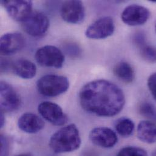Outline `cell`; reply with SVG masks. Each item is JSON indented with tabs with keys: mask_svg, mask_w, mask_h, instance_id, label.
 Here are the masks:
<instances>
[{
	"mask_svg": "<svg viewBox=\"0 0 156 156\" xmlns=\"http://www.w3.org/2000/svg\"><path fill=\"white\" fill-rule=\"evenodd\" d=\"M79 99L84 110L100 117L117 115L125 104L123 90L117 85L105 80L86 84L80 90Z\"/></svg>",
	"mask_w": 156,
	"mask_h": 156,
	"instance_id": "1",
	"label": "cell"
},
{
	"mask_svg": "<svg viewBox=\"0 0 156 156\" xmlns=\"http://www.w3.org/2000/svg\"><path fill=\"white\" fill-rule=\"evenodd\" d=\"M81 140L75 124L64 126L55 133L49 140V147L56 154L70 153L80 148Z\"/></svg>",
	"mask_w": 156,
	"mask_h": 156,
	"instance_id": "2",
	"label": "cell"
},
{
	"mask_svg": "<svg viewBox=\"0 0 156 156\" xmlns=\"http://www.w3.org/2000/svg\"><path fill=\"white\" fill-rule=\"evenodd\" d=\"M39 93L46 97H56L66 92L69 87L67 77L58 75H46L37 83Z\"/></svg>",
	"mask_w": 156,
	"mask_h": 156,
	"instance_id": "3",
	"label": "cell"
},
{
	"mask_svg": "<svg viewBox=\"0 0 156 156\" xmlns=\"http://www.w3.org/2000/svg\"><path fill=\"white\" fill-rule=\"evenodd\" d=\"M37 62L41 66L60 69L65 62V55L58 48L47 45L39 48L35 53Z\"/></svg>",
	"mask_w": 156,
	"mask_h": 156,
	"instance_id": "4",
	"label": "cell"
},
{
	"mask_svg": "<svg viewBox=\"0 0 156 156\" xmlns=\"http://www.w3.org/2000/svg\"><path fill=\"white\" fill-rule=\"evenodd\" d=\"M49 20L43 12L35 11L22 22V28L28 35L34 37H41L48 32Z\"/></svg>",
	"mask_w": 156,
	"mask_h": 156,
	"instance_id": "5",
	"label": "cell"
},
{
	"mask_svg": "<svg viewBox=\"0 0 156 156\" xmlns=\"http://www.w3.org/2000/svg\"><path fill=\"white\" fill-rule=\"evenodd\" d=\"M38 111L45 120L55 126H63L68 120L62 108L55 103L48 101L41 102L38 106Z\"/></svg>",
	"mask_w": 156,
	"mask_h": 156,
	"instance_id": "6",
	"label": "cell"
},
{
	"mask_svg": "<svg viewBox=\"0 0 156 156\" xmlns=\"http://www.w3.org/2000/svg\"><path fill=\"white\" fill-rule=\"evenodd\" d=\"M115 30L113 19L109 16L102 17L91 24L86 29V36L91 39H104L111 36Z\"/></svg>",
	"mask_w": 156,
	"mask_h": 156,
	"instance_id": "7",
	"label": "cell"
},
{
	"mask_svg": "<svg viewBox=\"0 0 156 156\" xmlns=\"http://www.w3.org/2000/svg\"><path fill=\"white\" fill-rule=\"evenodd\" d=\"M1 3L9 15L16 21L23 22L32 13L31 1H1Z\"/></svg>",
	"mask_w": 156,
	"mask_h": 156,
	"instance_id": "8",
	"label": "cell"
},
{
	"mask_svg": "<svg viewBox=\"0 0 156 156\" xmlns=\"http://www.w3.org/2000/svg\"><path fill=\"white\" fill-rule=\"evenodd\" d=\"M150 14L147 8L138 4H132L124 9L122 13V20L128 26H140L148 21Z\"/></svg>",
	"mask_w": 156,
	"mask_h": 156,
	"instance_id": "9",
	"label": "cell"
},
{
	"mask_svg": "<svg viewBox=\"0 0 156 156\" xmlns=\"http://www.w3.org/2000/svg\"><path fill=\"white\" fill-rule=\"evenodd\" d=\"M1 111L12 112L17 110L21 105V99L14 88L5 81H1Z\"/></svg>",
	"mask_w": 156,
	"mask_h": 156,
	"instance_id": "10",
	"label": "cell"
},
{
	"mask_svg": "<svg viewBox=\"0 0 156 156\" xmlns=\"http://www.w3.org/2000/svg\"><path fill=\"white\" fill-rule=\"evenodd\" d=\"M62 19L71 24H79L81 23L85 16V10L83 2L81 1H65L60 10Z\"/></svg>",
	"mask_w": 156,
	"mask_h": 156,
	"instance_id": "11",
	"label": "cell"
},
{
	"mask_svg": "<svg viewBox=\"0 0 156 156\" xmlns=\"http://www.w3.org/2000/svg\"><path fill=\"white\" fill-rule=\"evenodd\" d=\"M89 139L95 145L103 148H112L118 141L116 133L106 127L94 128L89 133Z\"/></svg>",
	"mask_w": 156,
	"mask_h": 156,
	"instance_id": "12",
	"label": "cell"
},
{
	"mask_svg": "<svg viewBox=\"0 0 156 156\" xmlns=\"http://www.w3.org/2000/svg\"><path fill=\"white\" fill-rule=\"evenodd\" d=\"M24 37L20 33H7L1 37L0 51L4 56L16 54L21 51L25 46Z\"/></svg>",
	"mask_w": 156,
	"mask_h": 156,
	"instance_id": "13",
	"label": "cell"
},
{
	"mask_svg": "<svg viewBox=\"0 0 156 156\" xmlns=\"http://www.w3.org/2000/svg\"><path fill=\"white\" fill-rule=\"evenodd\" d=\"M19 128L28 134H35L42 130L45 125L44 121L38 115L32 113H25L18 119Z\"/></svg>",
	"mask_w": 156,
	"mask_h": 156,
	"instance_id": "14",
	"label": "cell"
},
{
	"mask_svg": "<svg viewBox=\"0 0 156 156\" xmlns=\"http://www.w3.org/2000/svg\"><path fill=\"white\" fill-rule=\"evenodd\" d=\"M12 70L17 76L24 79L34 78L37 73L35 65L26 59H20L12 63Z\"/></svg>",
	"mask_w": 156,
	"mask_h": 156,
	"instance_id": "15",
	"label": "cell"
},
{
	"mask_svg": "<svg viewBox=\"0 0 156 156\" xmlns=\"http://www.w3.org/2000/svg\"><path fill=\"white\" fill-rule=\"evenodd\" d=\"M137 137L142 142L153 144L156 142V124L149 121L144 120L140 122L137 129Z\"/></svg>",
	"mask_w": 156,
	"mask_h": 156,
	"instance_id": "16",
	"label": "cell"
},
{
	"mask_svg": "<svg viewBox=\"0 0 156 156\" xmlns=\"http://www.w3.org/2000/svg\"><path fill=\"white\" fill-rule=\"evenodd\" d=\"M114 73L119 80L126 83L133 82L135 77L134 69L125 62L119 63L114 69Z\"/></svg>",
	"mask_w": 156,
	"mask_h": 156,
	"instance_id": "17",
	"label": "cell"
},
{
	"mask_svg": "<svg viewBox=\"0 0 156 156\" xmlns=\"http://www.w3.org/2000/svg\"><path fill=\"white\" fill-rule=\"evenodd\" d=\"M115 128L121 136L128 137L133 134L135 125L131 119L126 117H122L116 121Z\"/></svg>",
	"mask_w": 156,
	"mask_h": 156,
	"instance_id": "18",
	"label": "cell"
},
{
	"mask_svg": "<svg viewBox=\"0 0 156 156\" xmlns=\"http://www.w3.org/2000/svg\"><path fill=\"white\" fill-rule=\"evenodd\" d=\"M139 113L148 120L156 123V108L150 102L145 101L140 104L139 108Z\"/></svg>",
	"mask_w": 156,
	"mask_h": 156,
	"instance_id": "19",
	"label": "cell"
},
{
	"mask_svg": "<svg viewBox=\"0 0 156 156\" xmlns=\"http://www.w3.org/2000/svg\"><path fill=\"white\" fill-rule=\"evenodd\" d=\"M146 150L139 147H127L121 149L117 156H147Z\"/></svg>",
	"mask_w": 156,
	"mask_h": 156,
	"instance_id": "20",
	"label": "cell"
},
{
	"mask_svg": "<svg viewBox=\"0 0 156 156\" xmlns=\"http://www.w3.org/2000/svg\"><path fill=\"white\" fill-rule=\"evenodd\" d=\"M140 49L142 57L145 61L151 63H156V49L155 48L145 44Z\"/></svg>",
	"mask_w": 156,
	"mask_h": 156,
	"instance_id": "21",
	"label": "cell"
},
{
	"mask_svg": "<svg viewBox=\"0 0 156 156\" xmlns=\"http://www.w3.org/2000/svg\"><path fill=\"white\" fill-rule=\"evenodd\" d=\"M65 51L67 55L71 57H77L81 54V50L79 46L74 43H69L65 47Z\"/></svg>",
	"mask_w": 156,
	"mask_h": 156,
	"instance_id": "22",
	"label": "cell"
},
{
	"mask_svg": "<svg viewBox=\"0 0 156 156\" xmlns=\"http://www.w3.org/2000/svg\"><path fill=\"white\" fill-rule=\"evenodd\" d=\"M9 143L7 137L1 135V156H9Z\"/></svg>",
	"mask_w": 156,
	"mask_h": 156,
	"instance_id": "23",
	"label": "cell"
},
{
	"mask_svg": "<svg viewBox=\"0 0 156 156\" xmlns=\"http://www.w3.org/2000/svg\"><path fill=\"white\" fill-rule=\"evenodd\" d=\"M148 86L152 96L156 101V73L151 75L148 78Z\"/></svg>",
	"mask_w": 156,
	"mask_h": 156,
	"instance_id": "24",
	"label": "cell"
},
{
	"mask_svg": "<svg viewBox=\"0 0 156 156\" xmlns=\"http://www.w3.org/2000/svg\"><path fill=\"white\" fill-rule=\"evenodd\" d=\"M134 41L136 44L139 48H142L146 44V38L145 35L142 32H138L137 33L134 37Z\"/></svg>",
	"mask_w": 156,
	"mask_h": 156,
	"instance_id": "25",
	"label": "cell"
},
{
	"mask_svg": "<svg viewBox=\"0 0 156 156\" xmlns=\"http://www.w3.org/2000/svg\"><path fill=\"white\" fill-rule=\"evenodd\" d=\"M12 63H10V62H9L7 60H4V58L1 59V71L2 73L5 72L7 70L9 69L10 68L12 69Z\"/></svg>",
	"mask_w": 156,
	"mask_h": 156,
	"instance_id": "26",
	"label": "cell"
},
{
	"mask_svg": "<svg viewBox=\"0 0 156 156\" xmlns=\"http://www.w3.org/2000/svg\"><path fill=\"white\" fill-rule=\"evenodd\" d=\"M1 122H0V125H1V128H2L4 126V112L1 111Z\"/></svg>",
	"mask_w": 156,
	"mask_h": 156,
	"instance_id": "27",
	"label": "cell"
},
{
	"mask_svg": "<svg viewBox=\"0 0 156 156\" xmlns=\"http://www.w3.org/2000/svg\"><path fill=\"white\" fill-rule=\"evenodd\" d=\"M84 156H97V155H95V153H94L93 152H88Z\"/></svg>",
	"mask_w": 156,
	"mask_h": 156,
	"instance_id": "28",
	"label": "cell"
},
{
	"mask_svg": "<svg viewBox=\"0 0 156 156\" xmlns=\"http://www.w3.org/2000/svg\"><path fill=\"white\" fill-rule=\"evenodd\" d=\"M16 156H32L29 153H23V154H20Z\"/></svg>",
	"mask_w": 156,
	"mask_h": 156,
	"instance_id": "29",
	"label": "cell"
},
{
	"mask_svg": "<svg viewBox=\"0 0 156 156\" xmlns=\"http://www.w3.org/2000/svg\"><path fill=\"white\" fill-rule=\"evenodd\" d=\"M151 156H156V150L153 152V153L152 154Z\"/></svg>",
	"mask_w": 156,
	"mask_h": 156,
	"instance_id": "30",
	"label": "cell"
},
{
	"mask_svg": "<svg viewBox=\"0 0 156 156\" xmlns=\"http://www.w3.org/2000/svg\"></svg>",
	"mask_w": 156,
	"mask_h": 156,
	"instance_id": "31",
	"label": "cell"
}]
</instances>
